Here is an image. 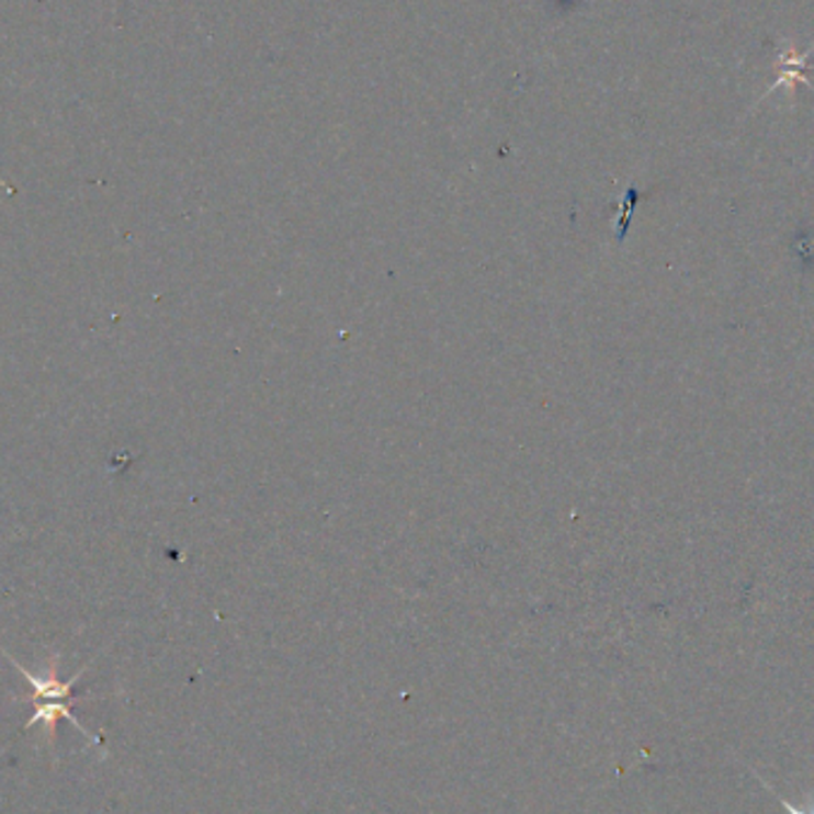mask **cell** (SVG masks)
<instances>
[{
    "label": "cell",
    "instance_id": "cell-1",
    "mask_svg": "<svg viewBox=\"0 0 814 814\" xmlns=\"http://www.w3.org/2000/svg\"><path fill=\"white\" fill-rule=\"evenodd\" d=\"M0 651H3V648H0ZM3 655L10 659V665L22 674V677L26 679V683L32 686V693L30 696H22L24 700H32V703H34V700H69V703H72V698L75 700H81V698L75 696V683L83 677V671H87V667H83L81 671H77L75 677L69 679V681H60L58 679V657H50L48 669H46L44 677H41V674H34V671H30L26 667H22L18 663V659L12 657L10 653L3 651Z\"/></svg>",
    "mask_w": 814,
    "mask_h": 814
},
{
    "label": "cell",
    "instance_id": "cell-2",
    "mask_svg": "<svg viewBox=\"0 0 814 814\" xmlns=\"http://www.w3.org/2000/svg\"><path fill=\"white\" fill-rule=\"evenodd\" d=\"M72 703L69 700H34V714L30 717V722L24 724V732L26 728H32L34 724H41L44 726L46 732V740L50 746V753L55 755V736H58V720H67L69 724H72L75 728H79V732L87 736L89 746H101V738L93 736L91 732H87L83 728V724L77 720V714L72 712V708H69Z\"/></svg>",
    "mask_w": 814,
    "mask_h": 814
},
{
    "label": "cell",
    "instance_id": "cell-3",
    "mask_svg": "<svg viewBox=\"0 0 814 814\" xmlns=\"http://www.w3.org/2000/svg\"><path fill=\"white\" fill-rule=\"evenodd\" d=\"M812 53H814V44L810 46L807 53H798V48L793 44H783V48H779L777 60H775L777 79L767 89V93L760 98V101H765V98L775 93L779 87H789V91H795L798 83H805V87L814 93V87H812V81L807 77V60H810Z\"/></svg>",
    "mask_w": 814,
    "mask_h": 814
},
{
    "label": "cell",
    "instance_id": "cell-4",
    "mask_svg": "<svg viewBox=\"0 0 814 814\" xmlns=\"http://www.w3.org/2000/svg\"><path fill=\"white\" fill-rule=\"evenodd\" d=\"M779 803L785 807V810H789L791 814H805V812H800V810H795L791 803H789V800H783V798H779ZM814 814V812H812Z\"/></svg>",
    "mask_w": 814,
    "mask_h": 814
}]
</instances>
